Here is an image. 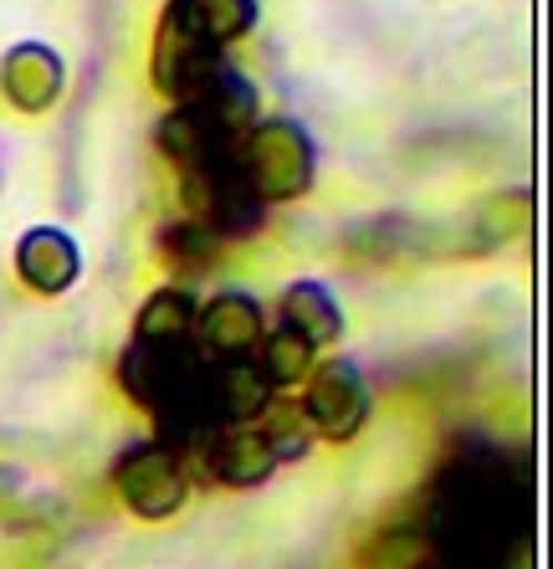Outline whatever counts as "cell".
<instances>
[{
	"instance_id": "cell-1",
	"label": "cell",
	"mask_w": 553,
	"mask_h": 569,
	"mask_svg": "<svg viewBox=\"0 0 553 569\" xmlns=\"http://www.w3.org/2000/svg\"><path fill=\"white\" fill-rule=\"evenodd\" d=\"M533 533L527 472L502 451H461L431 492V539L446 569H497V559Z\"/></svg>"
},
{
	"instance_id": "cell-2",
	"label": "cell",
	"mask_w": 553,
	"mask_h": 569,
	"mask_svg": "<svg viewBox=\"0 0 553 569\" xmlns=\"http://www.w3.org/2000/svg\"><path fill=\"white\" fill-rule=\"evenodd\" d=\"M184 200H190L195 221L211 226V231H251L262 221V196L251 186L237 149H221V154L200 159V164H184Z\"/></svg>"
},
{
	"instance_id": "cell-3",
	"label": "cell",
	"mask_w": 553,
	"mask_h": 569,
	"mask_svg": "<svg viewBox=\"0 0 553 569\" xmlns=\"http://www.w3.org/2000/svg\"><path fill=\"white\" fill-rule=\"evenodd\" d=\"M241 164H247L262 200H288L303 196L308 180H313V144L298 123H267V129L251 133Z\"/></svg>"
},
{
	"instance_id": "cell-4",
	"label": "cell",
	"mask_w": 553,
	"mask_h": 569,
	"mask_svg": "<svg viewBox=\"0 0 553 569\" xmlns=\"http://www.w3.org/2000/svg\"><path fill=\"white\" fill-rule=\"evenodd\" d=\"M119 482V498L133 508L139 518H170L184 508V492H190V477L184 462L170 447H133L129 457L113 472Z\"/></svg>"
},
{
	"instance_id": "cell-5",
	"label": "cell",
	"mask_w": 553,
	"mask_h": 569,
	"mask_svg": "<svg viewBox=\"0 0 553 569\" xmlns=\"http://www.w3.org/2000/svg\"><path fill=\"white\" fill-rule=\"evenodd\" d=\"M303 380H308L303 416L313 421V431H323V437H333V441L354 437L369 416V390L354 365H349V359H333V365H318Z\"/></svg>"
},
{
	"instance_id": "cell-6",
	"label": "cell",
	"mask_w": 553,
	"mask_h": 569,
	"mask_svg": "<svg viewBox=\"0 0 553 569\" xmlns=\"http://www.w3.org/2000/svg\"><path fill=\"white\" fill-rule=\"evenodd\" d=\"M195 329L215 359H247L262 345V308L247 292H215L205 308H195Z\"/></svg>"
},
{
	"instance_id": "cell-7",
	"label": "cell",
	"mask_w": 553,
	"mask_h": 569,
	"mask_svg": "<svg viewBox=\"0 0 553 569\" xmlns=\"http://www.w3.org/2000/svg\"><path fill=\"white\" fill-rule=\"evenodd\" d=\"M276 467L272 447H267L262 426L251 421H231L221 426L211 441H205V472L231 482V488H251V482H267Z\"/></svg>"
},
{
	"instance_id": "cell-8",
	"label": "cell",
	"mask_w": 553,
	"mask_h": 569,
	"mask_svg": "<svg viewBox=\"0 0 553 569\" xmlns=\"http://www.w3.org/2000/svg\"><path fill=\"white\" fill-rule=\"evenodd\" d=\"M0 88L21 113H47L62 98V57L47 52L41 41H21L0 62Z\"/></svg>"
},
{
	"instance_id": "cell-9",
	"label": "cell",
	"mask_w": 553,
	"mask_h": 569,
	"mask_svg": "<svg viewBox=\"0 0 553 569\" xmlns=\"http://www.w3.org/2000/svg\"><path fill=\"white\" fill-rule=\"evenodd\" d=\"M78 247H72V237L67 231H57V226H37V231H27L21 237V247H16V272L27 278V288L37 292H67L72 282H78Z\"/></svg>"
},
{
	"instance_id": "cell-10",
	"label": "cell",
	"mask_w": 553,
	"mask_h": 569,
	"mask_svg": "<svg viewBox=\"0 0 553 569\" xmlns=\"http://www.w3.org/2000/svg\"><path fill=\"white\" fill-rule=\"evenodd\" d=\"M174 31L205 41L221 52L225 41H237L251 31L257 21V0H170V16H164Z\"/></svg>"
},
{
	"instance_id": "cell-11",
	"label": "cell",
	"mask_w": 553,
	"mask_h": 569,
	"mask_svg": "<svg viewBox=\"0 0 553 569\" xmlns=\"http://www.w3.org/2000/svg\"><path fill=\"white\" fill-rule=\"evenodd\" d=\"M231 139H237V133L225 129V123H215L195 98H184L170 119L159 123V149H164L180 170L184 164H200V159L221 154V149H231Z\"/></svg>"
},
{
	"instance_id": "cell-12",
	"label": "cell",
	"mask_w": 553,
	"mask_h": 569,
	"mask_svg": "<svg viewBox=\"0 0 553 569\" xmlns=\"http://www.w3.org/2000/svg\"><path fill=\"white\" fill-rule=\"evenodd\" d=\"M272 390L276 385L251 365V355L247 359H221V365L211 370V406L225 426L231 421H257V416L272 406Z\"/></svg>"
},
{
	"instance_id": "cell-13",
	"label": "cell",
	"mask_w": 553,
	"mask_h": 569,
	"mask_svg": "<svg viewBox=\"0 0 553 569\" xmlns=\"http://www.w3.org/2000/svg\"><path fill=\"white\" fill-rule=\"evenodd\" d=\"M282 323H288L298 339H308V345H333L343 333V313L339 303H333L329 292L318 288V282H298V288L282 292Z\"/></svg>"
},
{
	"instance_id": "cell-14",
	"label": "cell",
	"mask_w": 553,
	"mask_h": 569,
	"mask_svg": "<svg viewBox=\"0 0 553 569\" xmlns=\"http://www.w3.org/2000/svg\"><path fill=\"white\" fill-rule=\"evenodd\" d=\"M195 329V298L184 288H159L139 308V339H190Z\"/></svg>"
},
{
	"instance_id": "cell-15",
	"label": "cell",
	"mask_w": 553,
	"mask_h": 569,
	"mask_svg": "<svg viewBox=\"0 0 553 569\" xmlns=\"http://www.w3.org/2000/svg\"><path fill=\"white\" fill-rule=\"evenodd\" d=\"M262 365L257 370L267 375L272 385H298L308 370H313V345L298 339L292 329H276V333H262Z\"/></svg>"
},
{
	"instance_id": "cell-16",
	"label": "cell",
	"mask_w": 553,
	"mask_h": 569,
	"mask_svg": "<svg viewBox=\"0 0 553 569\" xmlns=\"http://www.w3.org/2000/svg\"><path fill=\"white\" fill-rule=\"evenodd\" d=\"M267 426H262V437L267 447H272L276 462H298V457H308V447H313V421L303 416V406H292V411H272L267 406Z\"/></svg>"
},
{
	"instance_id": "cell-17",
	"label": "cell",
	"mask_w": 553,
	"mask_h": 569,
	"mask_svg": "<svg viewBox=\"0 0 553 569\" xmlns=\"http://www.w3.org/2000/svg\"><path fill=\"white\" fill-rule=\"evenodd\" d=\"M527 226V196H502V200H487L482 216H476V231H482V247H497V241L517 237Z\"/></svg>"
},
{
	"instance_id": "cell-18",
	"label": "cell",
	"mask_w": 553,
	"mask_h": 569,
	"mask_svg": "<svg viewBox=\"0 0 553 569\" xmlns=\"http://www.w3.org/2000/svg\"><path fill=\"white\" fill-rule=\"evenodd\" d=\"M164 257L170 262H184V267H205L215 257V231L211 226H174V231H164Z\"/></svg>"
},
{
	"instance_id": "cell-19",
	"label": "cell",
	"mask_w": 553,
	"mask_h": 569,
	"mask_svg": "<svg viewBox=\"0 0 553 569\" xmlns=\"http://www.w3.org/2000/svg\"><path fill=\"white\" fill-rule=\"evenodd\" d=\"M435 569H446V565H435Z\"/></svg>"
},
{
	"instance_id": "cell-20",
	"label": "cell",
	"mask_w": 553,
	"mask_h": 569,
	"mask_svg": "<svg viewBox=\"0 0 553 569\" xmlns=\"http://www.w3.org/2000/svg\"><path fill=\"white\" fill-rule=\"evenodd\" d=\"M487 569H492V565H487Z\"/></svg>"
}]
</instances>
